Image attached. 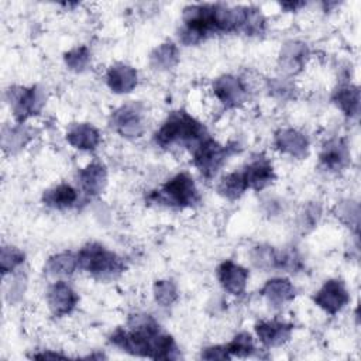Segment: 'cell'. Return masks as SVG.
Here are the masks:
<instances>
[{
    "label": "cell",
    "instance_id": "cell-4",
    "mask_svg": "<svg viewBox=\"0 0 361 361\" xmlns=\"http://www.w3.org/2000/svg\"><path fill=\"white\" fill-rule=\"evenodd\" d=\"M151 199L171 207L185 209L199 203L200 196L193 178L188 172H180L164 183L159 190L154 192Z\"/></svg>",
    "mask_w": 361,
    "mask_h": 361
},
{
    "label": "cell",
    "instance_id": "cell-9",
    "mask_svg": "<svg viewBox=\"0 0 361 361\" xmlns=\"http://www.w3.org/2000/svg\"><path fill=\"white\" fill-rule=\"evenodd\" d=\"M213 93L226 109H235L245 102L247 86L233 75H223L213 82Z\"/></svg>",
    "mask_w": 361,
    "mask_h": 361
},
{
    "label": "cell",
    "instance_id": "cell-30",
    "mask_svg": "<svg viewBox=\"0 0 361 361\" xmlns=\"http://www.w3.org/2000/svg\"><path fill=\"white\" fill-rule=\"evenodd\" d=\"M65 65L73 72H83L90 63V51L87 47H75L63 55Z\"/></svg>",
    "mask_w": 361,
    "mask_h": 361
},
{
    "label": "cell",
    "instance_id": "cell-12",
    "mask_svg": "<svg viewBox=\"0 0 361 361\" xmlns=\"http://www.w3.org/2000/svg\"><path fill=\"white\" fill-rule=\"evenodd\" d=\"M274 147L282 154L300 159L309 152V140L295 128H281L274 135Z\"/></svg>",
    "mask_w": 361,
    "mask_h": 361
},
{
    "label": "cell",
    "instance_id": "cell-5",
    "mask_svg": "<svg viewBox=\"0 0 361 361\" xmlns=\"http://www.w3.org/2000/svg\"><path fill=\"white\" fill-rule=\"evenodd\" d=\"M231 154V147L221 145L216 140L207 137L193 149V165L206 179H210Z\"/></svg>",
    "mask_w": 361,
    "mask_h": 361
},
{
    "label": "cell",
    "instance_id": "cell-22",
    "mask_svg": "<svg viewBox=\"0 0 361 361\" xmlns=\"http://www.w3.org/2000/svg\"><path fill=\"white\" fill-rule=\"evenodd\" d=\"M334 104L350 118L357 117L360 111V90L354 85L340 86L333 94Z\"/></svg>",
    "mask_w": 361,
    "mask_h": 361
},
{
    "label": "cell",
    "instance_id": "cell-28",
    "mask_svg": "<svg viewBox=\"0 0 361 361\" xmlns=\"http://www.w3.org/2000/svg\"><path fill=\"white\" fill-rule=\"evenodd\" d=\"M226 348L230 357H240V358L250 357L255 351L252 337L245 331L238 333L230 343L226 344Z\"/></svg>",
    "mask_w": 361,
    "mask_h": 361
},
{
    "label": "cell",
    "instance_id": "cell-11",
    "mask_svg": "<svg viewBox=\"0 0 361 361\" xmlns=\"http://www.w3.org/2000/svg\"><path fill=\"white\" fill-rule=\"evenodd\" d=\"M248 276V271L231 259H226L217 267V279L221 288L235 296L244 293Z\"/></svg>",
    "mask_w": 361,
    "mask_h": 361
},
{
    "label": "cell",
    "instance_id": "cell-24",
    "mask_svg": "<svg viewBox=\"0 0 361 361\" xmlns=\"http://www.w3.org/2000/svg\"><path fill=\"white\" fill-rule=\"evenodd\" d=\"M178 61H179V49L171 41H166L158 45L149 55L151 66L158 71L172 69L178 63Z\"/></svg>",
    "mask_w": 361,
    "mask_h": 361
},
{
    "label": "cell",
    "instance_id": "cell-7",
    "mask_svg": "<svg viewBox=\"0 0 361 361\" xmlns=\"http://www.w3.org/2000/svg\"><path fill=\"white\" fill-rule=\"evenodd\" d=\"M10 93L13 114L18 123H24L27 118L38 114L45 103L44 90L38 86L18 87L17 90L10 89Z\"/></svg>",
    "mask_w": 361,
    "mask_h": 361
},
{
    "label": "cell",
    "instance_id": "cell-34",
    "mask_svg": "<svg viewBox=\"0 0 361 361\" xmlns=\"http://www.w3.org/2000/svg\"><path fill=\"white\" fill-rule=\"evenodd\" d=\"M269 89L272 92V94L286 99L289 96H292V90H293V85L290 82H288L286 79H275L269 83Z\"/></svg>",
    "mask_w": 361,
    "mask_h": 361
},
{
    "label": "cell",
    "instance_id": "cell-8",
    "mask_svg": "<svg viewBox=\"0 0 361 361\" xmlns=\"http://www.w3.org/2000/svg\"><path fill=\"white\" fill-rule=\"evenodd\" d=\"M314 303L329 314H336L350 302L348 290L343 281L329 279L313 296Z\"/></svg>",
    "mask_w": 361,
    "mask_h": 361
},
{
    "label": "cell",
    "instance_id": "cell-31",
    "mask_svg": "<svg viewBox=\"0 0 361 361\" xmlns=\"http://www.w3.org/2000/svg\"><path fill=\"white\" fill-rule=\"evenodd\" d=\"M24 252L20 251L16 247L11 245H4L1 248V257H0V268H1V274L6 275L11 271H14L18 265H21L24 262Z\"/></svg>",
    "mask_w": 361,
    "mask_h": 361
},
{
    "label": "cell",
    "instance_id": "cell-25",
    "mask_svg": "<svg viewBox=\"0 0 361 361\" xmlns=\"http://www.w3.org/2000/svg\"><path fill=\"white\" fill-rule=\"evenodd\" d=\"M31 140V130L23 123H18L16 127H4L3 128V137H1V145L4 151H16L23 148L28 141Z\"/></svg>",
    "mask_w": 361,
    "mask_h": 361
},
{
    "label": "cell",
    "instance_id": "cell-27",
    "mask_svg": "<svg viewBox=\"0 0 361 361\" xmlns=\"http://www.w3.org/2000/svg\"><path fill=\"white\" fill-rule=\"evenodd\" d=\"M278 257L279 251L269 245H257L250 252L252 265L262 271L278 269Z\"/></svg>",
    "mask_w": 361,
    "mask_h": 361
},
{
    "label": "cell",
    "instance_id": "cell-33",
    "mask_svg": "<svg viewBox=\"0 0 361 361\" xmlns=\"http://www.w3.org/2000/svg\"><path fill=\"white\" fill-rule=\"evenodd\" d=\"M322 216V207L317 203H309L299 216V227L303 230L313 228Z\"/></svg>",
    "mask_w": 361,
    "mask_h": 361
},
{
    "label": "cell",
    "instance_id": "cell-35",
    "mask_svg": "<svg viewBox=\"0 0 361 361\" xmlns=\"http://www.w3.org/2000/svg\"><path fill=\"white\" fill-rule=\"evenodd\" d=\"M202 358H204V360H228L231 357L227 353L226 345H213V347L204 348V351L202 353Z\"/></svg>",
    "mask_w": 361,
    "mask_h": 361
},
{
    "label": "cell",
    "instance_id": "cell-21",
    "mask_svg": "<svg viewBox=\"0 0 361 361\" xmlns=\"http://www.w3.org/2000/svg\"><path fill=\"white\" fill-rule=\"evenodd\" d=\"M78 190L73 186L69 183H59L44 193L42 202L52 209L63 210L72 207L78 202Z\"/></svg>",
    "mask_w": 361,
    "mask_h": 361
},
{
    "label": "cell",
    "instance_id": "cell-1",
    "mask_svg": "<svg viewBox=\"0 0 361 361\" xmlns=\"http://www.w3.org/2000/svg\"><path fill=\"white\" fill-rule=\"evenodd\" d=\"M130 330L117 329L110 343L126 353L154 360H173L179 357L178 347L169 334L161 331L159 324L149 314H133Z\"/></svg>",
    "mask_w": 361,
    "mask_h": 361
},
{
    "label": "cell",
    "instance_id": "cell-16",
    "mask_svg": "<svg viewBox=\"0 0 361 361\" xmlns=\"http://www.w3.org/2000/svg\"><path fill=\"white\" fill-rule=\"evenodd\" d=\"M319 159L326 171L337 172L350 162V149L343 138H333L323 145Z\"/></svg>",
    "mask_w": 361,
    "mask_h": 361
},
{
    "label": "cell",
    "instance_id": "cell-13",
    "mask_svg": "<svg viewBox=\"0 0 361 361\" xmlns=\"http://www.w3.org/2000/svg\"><path fill=\"white\" fill-rule=\"evenodd\" d=\"M244 179L247 182L248 189L261 190L271 185L275 179V172L271 161L265 157H257L245 165L243 171Z\"/></svg>",
    "mask_w": 361,
    "mask_h": 361
},
{
    "label": "cell",
    "instance_id": "cell-26",
    "mask_svg": "<svg viewBox=\"0 0 361 361\" xmlns=\"http://www.w3.org/2000/svg\"><path fill=\"white\" fill-rule=\"evenodd\" d=\"M247 189H248V186H247L243 172H231V173L226 175L217 186L219 193L230 200L238 199Z\"/></svg>",
    "mask_w": 361,
    "mask_h": 361
},
{
    "label": "cell",
    "instance_id": "cell-37",
    "mask_svg": "<svg viewBox=\"0 0 361 361\" xmlns=\"http://www.w3.org/2000/svg\"><path fill=\"white\" fill-rule=\"evenodd\" d=\"M34 358H65L63 354L58 353H41V354H34Z\"/></svg>",
    "mask_w": 361,
    "mask_h": 361
},
{
    "label": "cell",
    "instance_id": "cell-10",
    "mask_svg": "<svg viewBox=\"0 0 361 361\" xmlns=\"http://www.w3.org/2000/svg\"><path fill=\"white\" fill-rule=\"evenodd\" d=\"M79 296L72 289L71 285H68L63 281H58L52 283L47 293V302L49 306V310L52 314L61 317L69 314L78 305Z\"/></svg>",
    "mask_w": 361,
    "mask_h": 361
},
{
    "label": "cell",
    "instance_id": "cell-3",
    "mask_svg": "<svg viewBox=\"0 0 361 361\" xmlns=\"http://www.w3.org/2000/svg\"><path fill=\"white\" fill-rule=\"evenodd\" d=\"M76 257L79 268L100 279L114 278L126 268L124 261L116 252L97 243L86 244L79 250Z\"/></svg>",
    "mask_w": 361,
    "mask_h": 361
},
{
    "label": "cell",
    "instance_id": "cell-18",
    "mask_svg": "<svg viewBox=\"0 0 361 361\" xmlns=\"http://www.w3.org/2000/svg\"><path fill=\"white\" fill-rule=\"evenodd\" d=\"M261 295L272 307H282L295 299L296 289L286 278H272L261 288Z\"/></svg>",
    "mask_w": 361,
    "mask_h": 361
},
{
    "label": "cell",
    "instance_id": "cell-20",
    "mask_svg": "<svg viewBox=\"0 0 361 361\" xmlns=\"http://www.w3.org/2000/svg\"><path fill=\"white\" fill-rule=\"evenodd\" d=\"M66 141L76 149L93 151L100 144L102 137L99 130L94 126L89 123H80V124H73L68 130Z\"/></svg>",
    "mask_w": 361,
    "mask_h": 361
},
{
    "label": "cell",
    "instance_id": "cell-32",
    "mask_svg": "<svg viewBox=\"0 0 361 361\" xmlns=\"http://www.w3.org/2000/svg\"><path fill=\"white\" fill-rule=\"evenodd\" d=\"M337 217L353 226L355 230L358 228V217H360V209H358V204L355 202H351V200H347V202H343L340 204H337Z\"/></svg>",
    "mask_w": 361,
    "mask_h": 361
},
{
    "label": "cell",
    "instance_id": "cell-23",
    "mask_svg": "<svg viewBox=\"0 0 361 361\" xmlns=\"http://www.w3.org/2000/svg\"><path fill=\"white\" fill-rule=\"evenodd\" d=\"M78 257L72 252H59L48 258L45 264V272L54 278H62V276H71L76 268Z\"/></svg>",
    "mask_w": 361,
    "mask_h": 361
},
{
    "label": "cell",
    "instance_id": "cell-29",
    "mask_svg": "<svg viewBox=\"0 0 361 361\" xmlns=\"http://www.w3.org/2000/svg\"><path fill=\"white\" fill-rule=\"evenodd\" d=\"M154 298L155 302L162 306V307H168L171 305H173L178 299V289L176 285L169 281V279H161L157 281L154 283Z\"/></svg>",
    "mask_w": 361,
    "mask_h": 361
},
{
    "label": "cell",
    "instance_id": "cell-6",
    "mask_svg": "<svg viewBox=\"0 0 361 361\" xmlns=\"http://www.w3.org/2000/svg\"><path fill=\"white\" fill-rule=\"evenodd\" d=\"M111 128L124 138H138L144 134V111L140 104L130 103L118 107L110 118Z\"/></svg>",
    "mask_w": 361,
    "mask_h": 361
},
{
    "label": "cell",
    "instance_id": "cell-2",
    "mask_svg": "<svg viewBox=\"0 0 361 361\" xmlns=\"http://www.w3.org/2000/svg\"><path fill=\"white\" fill-rule=\"evenodd\" d=\"M207 137L206 127L189 113L180 110L168 116L165 123L155 133V142L162 148L180 145L189 147L193 151Z\"/></svg>",
    "mask_w": 361,
    "mask_h": 361
},
{
    "label": "cell",
    "instance_id": "cell-17",
    "mask_svg": "<svg viewBox=\"0 0 361 361\" xmlns=\"http://www.w3.org/2000/svg\"><path fill=\"white\" fill-rule=\"evenodd\" d=\"M106 82L111 92L124 94L130 93L138 82L137 71L126 63L111 65L106 73Z\"/></svg>",
    "mask_w": 361,
    "mask_h": 361
},
{
    "label": "cell",
    "instance_id": "cell-19",
    "mask_svg": "<svg viewBox=\"0 0 361 361\" xmlns=\"http://www.w3.org/2000/svg\"><path fill=\"white\" fill-rule=\"evenodd\" d=\"M78 182L82 190L90 196L99 195L107 183L106 166L100 162H90L78 173Z\"/></svg>",
    "mask_w": 361,
    "mask_h": 361
},
{
    "label": "cell",
    "instance_id": "cell-14",
    "mask_svg": "<svg viewBox=\"0 0 361 361\" xmlns=\"http://www.w3.org/2000/svg\"><path fill=\"white\" fill-rule=\"evenodd\" d=\"M293 331V324L281 320H265L255 324L258 340L265 347H278L286 343Z\"/></svg>",
    "mask_w": 361,
    "mask_h": 361
},
{
    "label": "cell",
    "instance_id": "cell-15",
    "mask_svg": "<svg viewBox=\"0 0 361 361\" xmlns=\"http://www.w3.org/2000/svg\"><path fill=\"white\" fill-rule=\"evenodd\" d=\"M309 58V48L300 41H288L279 52V66L288 75L300 72Z\"/></svg>",
    "mask_w": 361,
    "mask_h": 361
},
{
    "label": "cell",
    "instance_id": "cell-36",
    "mask_svg": "<svg viewBox=\"0 0 361 361\" xmlns=\"http://www.w3.org/2000/svg\"><path fill=\"white\" fill-rule=\"evenodd\" d=\"M25 279L23 276H18L14 279L11 288H10V300H16V298L21 296V293L24 292V286H25Z\"/></svg>",
    "mask_w": 361,
    "mask_h": 361
}]
</instances>
